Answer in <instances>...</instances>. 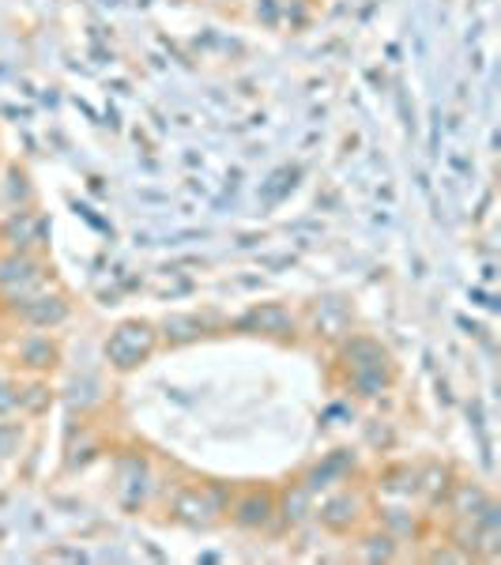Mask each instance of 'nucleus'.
<instances>
[{
  "instance_id": "obj_1",
  "label": "nucleus",
  "mask_w": 501,
  "mask_h": 565,
  "mask_svg": "<svg viewBox=\"0 0 501 565\" xmlns=\"http://www.w3.org/2000/svg\"><path fill=\"white\" fill-rule=\"evenodd\" d=\"M151 351H154V328L143 321L121 324L106 340V359L114 362L117 370H136L140 362L151 359Z\"/></svg>"
},
{
  "instance_id": "obj_2",
  "label": "nucleus",
  "mask_w": 501,
  "mask_h": 565,
  "mask_svg": "<svg viewBox=\"0 0 501 565\" xmlns=\"http://www.w3.org/2000/svg\"><path fill=\"white\" fill-rule=\"evenodd\" d=\"M226 505H231V498H226L218 487H189L185 494L178 498V516L189 524L207 527L226 513Z\"/></svg>"
},
{
  "instance_id": "obj_4",
  "label": "nucleus",
  "mask_w": 501,
  "mask_h": 565,
  "mask_svg": "<svg viewBox=\"0 0 501 565\" xmlns=\"http://www.w3.org/2000/svg\"><path fill=\"white\" fill-rule=\"evenodd\" d=\"M39 279H42L39 264L26 260V257H12V260L0 264V287H4L8 295H26Z\"/></svg>"
},
{
  "instance_id": "obj_6",
  "label": "nucleus",
  "mask_w": 501,
  "mask_h": 565,
  "mask_svg": "<svg viewBox=\"0 0 501 565\" xmlns=\"http://www.w3.org/2000/svg\"><path fill=\"white\" fill-rule=\"evenodd\" d=\"M15 445H20V426L0 423V457H12Z\"/></svg>"
},
{
  "instance_id": "obj_3",
  "label": "nucleus",
  "mask_w": 501,
  "mask_h": 565,
  "mask_svg": "<svg viewBox=\"0 0 501 565\" xmlns=\"http://www.w3.org/2000/svg\"><path fill=\"white\" fill-rule=\"evenodd\" d=\"M226 513H231V521L238 527H249V532H260V527H268L276 521V498H271V490H245L226 505Z\"/></svg>"
},
{
  "instance_id": "obj_5",
  "label": "nucleus",
  "mask_w": 501,
  "mask_h": 565,
  "mask_svg": "<svg viewBox=\"0 0 501 565\" xmlns=\"http://www.w3.org/2000/svg\"><path fill=\"white\" fill-rule=\"evenodd\" d=\"M65 313H68V306L61 302V298H53V306H39V298H31V302H23V317L31 324H57V321H65Z\"/></svg>"
}]
</instances>
